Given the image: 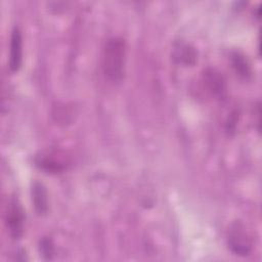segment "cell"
I'll return each instance as SVG.
<instances>
[{"label":"cell","instance_id":"obj_1","mask_svg":"<svg viewBox=\"0 0 262 262\" xmlns=\"http://www.w3.org/2000/svg\"><path fill=\"white\" fill-rule=\"evenodd\" d=\"M126 43L121 37H112L104 44L101 67L104 76L113 83H120L125 75Z\"/></svg>","mask_w":262,"mask_h":262},{"label":"cell","instance_id":"obj_6","mask_svg":"<svg viewBox=\"0 0 262 262\" xmlns=\"http://www.w3.org/2000/svg\"><path fill=\"white\" fill-rule=\"evenodd\" d=\"M204 82L209 91L215 96H222L225 91V84L222 75L215 69H207L203 75Z\"/></svg>","mask_w":262,"mask_h":262},{"label":"cell","instance_id":"obj_10","mask_svg":"<svg viewBox=\"0 0 262 262\" xmlns=\"http://www.w3.org/2000/svg\"><path fill=\"white\" fill-rule=\"evenodd\" d=\"M40 251L42 253V256L46 259H51L53 255V245L50 239L43 238L40 242Z\"/></svg>","mask_w":262,"mask_h":262},{"label":"cell","instance_id":"obj_8","mask_svg":"<svg viewBox=\"0 0 262 262\" xmlns=\"http://www.w3.org/2000/svg\"><path fill=\"white\" fill-rule=\"evenodd\" d=\"M32 201L34 208L39 215H44L48 211V196L44 185L41 182L34 181L32 184Z\"/></svg>","mask_w":262,"mask_h":262},{"label":"cell","instance_id":"obj_5","mask_svg":"<svg viewBox=\"0 0 262 262\" xmlns=\"http://www.w3.org/2000/svg\"><path fill=\"white\" fill-rule=\"evenodd\" d=\"M23 59V39L21 33L17 27H14L10 36L9 50V68L12 72H16L21 64Z\"/></svg>","mask_w":262,"mask_h":262},{"label":"cell","instance_id":"obj_3","mask_svg":"<svg viewBox=\"0 0 262 262\" xmlns=\"http://www.w3.org/2000/svg\"><path fill=\"white\" fill-rule=\"evenodd\" d=\"M6 224L13 238H19L24 228V212L16 201H12L6 216Z\"/></svg>","mask_w":262,"mask_h":262},{"label":"cell","instance_id":"obj_4","mask_svg":"<svg viewBox=\"0 0 262 262\" xmlns=\"http://www.w3.org/2000/svg\"><path fill=\"white\" fill-rule=\"evenodd\" d=\"M35 162L40 169L48 173H59L66 168V162L63 159L53 151L41 152L36 157Z\"/></svg>","mask_w":262,"mask_h":262},{"label":"cell","instance_id":"obj_9","mask_svg":"<svg viewBox=\"0 0 262 262\" xmlns=\"http://www.w3.org/2000/svg\"><path fill=\"white\" fill-rule=\"evenodd\" d=\"M231 63H232L233 69L239 76L247 78L251 75L250 63L248 62L247 58L242 53L233 52L231 54Z\"/></svg>","mask_w":262,"mask_h":262},{"label":"cell","instance_id":"obj_7","mask_svg":"<svg viewBox=\"0 0 262 262\" xmlns=\"http://www.w3.org/2000/svg\"><path fill=\"white\" fill-rule=\"evenodd\" d=\"M172 56L177 63L183 66H192L198 58L195 49L185 43H177L173 48Z\"/></svg>","mask_w":262,"mask_h":262},{"label":"cell","instance_id":"obj_2","mask_svg":"<svg viewBox=\"0 0 262 262\" xmlns=\"http://www.w3.org/2000/svg\"><path fill=\"white\" fill-rule=\"evenodd\" d=\"M227 244L231 252L237 256H248L252 250V239L244 224L236 221L228 230Z\"/></svg>","mask_w":262,"mask_h":262}]
</instances>
